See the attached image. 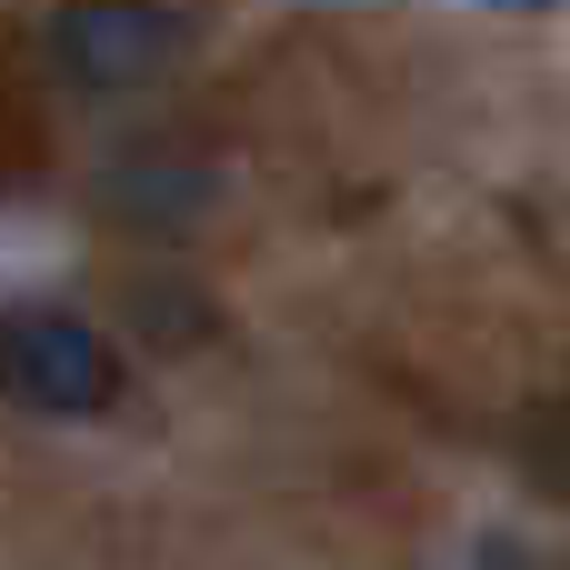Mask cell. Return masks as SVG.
Here are the masks:
<instances>
[{
	"mask_svg": "<svg viewBox=\"0 0 570 570\" xmlns=\"http://www.w3.org/2000/svg\"><path fill=\"white\" fill-rule=\"evenodd\" d=\"M120 381H130V361H120V341L100 321L50 311V301L0 311V401L40 411V421H100L120 401Z\"/></svg>",
	"mask_w": 570,
	"mask_h": 570,
	"instance_id": "obj_1",
	"label": "cell"
},
{
	"mask_svg": "<svg viewBox=\"0 0 570 570\" xmlns=\"http://www.w3.org/2000/svg\"><path fill=\"white\" fill-rule=\"evenodd\" d=\"M50 70L90 100H120V90H150L180 50H190V20L170 0H60L50 30H40Z\"/></svg>",
	"mask_w": 570,
	"mask_h": 570,
	"instance_id": "obj_2",
	"label": "cell"
},
{
	"mask_svg": "<svg viewBox=\"0 0 570 570\" xmlns=\"http://www.w3.org/2000/svg\"><path fill=\"white\" fill-rule=\"evenodd\" d=\"M491 10H551V0H491Z\"/></svg>",
	"mask_w": 570,
	"mask_h": 570,
	"instance_id": "obj_3",
	"label": "cell"
}]
</instances>
